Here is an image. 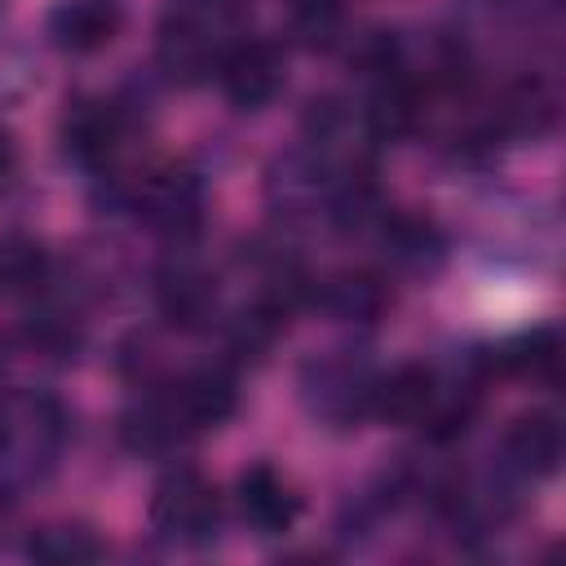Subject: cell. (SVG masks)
I'll return each instance as SVG.
<instances>
[{
    "mask_svg": "<svg viewBox=\"0 0 566 566\" xmlns=\"http://www.w3.org/2000/svg\"><path fill=\"white\" fill-rule=\"evenodd\" d=\"M500 367L504 371H517V376H531V380H557L562 371V349H557V336L553 332H531L522 340H513L504 354H500Z\"/></svg>",
    "mask_w": 566,
    "mask_h": 566,
    "instance_id": "7c38bea8",
    "label": "cell"
},
{
    "mask_svg": "<svg viewBox=\"0 0 566 566\" xmlns=\"http://www.w3.org/2000/svg\"><path fill=\"white\" fill-rule=\"evenodd\" d=\"M49 31H53V40H57L62 49H71V53H93V49H102V44L115 40V31H119V9H115V0H66V4L53 13Z\"/></svg>",
    "mask_w": 566,
    "mask_h": 566,
    "instance_id": "5b68a950",
    "label": "cell"
},
{
    "mask_svg": "<svg viewBox=\"0 0 566 566\" xmlns=\"http://www.w3.org/2000/svg\"><path fill=\"white\" fill-rule=\"evenodd\" d=\"M13 164H18V146H13V137L0 128V177H9Z\"/></svg>",
    "mask_w": 566,
    "mask_h": 566,
    "instance_id": "e0dca14e",
    "label": "cell"
},
{
    "mask_svg": "<svg viewBox=\"0 0 566 566\" xmlns=\"http://www.w3.org/2000/svg\"><path fill=\"white\" fill-rule=\"evenodd\" d=\"M243 27V9L239 0H181L168 22H164V40H159V57L172 71L199 75L208 71V62L226 57L234 49V31Z\"/></svg>",
    "mask_w": 566,
    "mask_h": 566,
    "instance_id": "6da1fadb",
    "label": "cell"
},
{
    "mask_svg": "<svg viewBox=\"0 0 566 566\" xmlns=\"http://www.w3.org/2000/svg\"><path fill=\"white\" fill-rule=\"evenodd\" d=\"M212 283H203V279H195V274H177L172 283H164V310L177 318V323H186V327H195V323H203L208 314H212Z\"/></svg>",
    "mask_w": 566,
    "mask_h": 566,
    "instance_id": "9a60e30c",
    "label": "cell"
},
{
    "mask_svg": "<svg viewBox=\"0 0 566 566\" xmlns=\"http://www.w3.org/2000/svg\"><path fill=\"white\" fill-rule=\"evenodd\" d=\"M119 137H124V124L102 102H84L66 115V150L80 164H106L119 150Z\"/></svg>",
    "mask_w": 566,
    "mask_h": 566,
    "instance_id": "52a82bcc",
    "label": "cell"
},
{
    "mask_svg": "<svg viewBox=\"0 0 566 566\" xmlns=\"http://www.w3.org/2000/svg\"><path fill=\"white\" fill-rule=\"evenodd\" d=\"M150 517H155V526H159L164 535L199 539V535H208L212 522H217V491H212L199 473L181 469V473H172V478L155 491Z\"/></svg>",
    "mask_w": 566,
    "mask_h": 566,
    "instance_id": "3957f363",
    "label": "cell"
},
{
    "mask_svg": "<svg viewBox=\"0 0 566 566\" xmlns=\"http://www.w3.org/2000/svg\"><path fill=\"white\" fill-rule=\"evenodd\" d=\"M323 305L336 314V318H345V323H371V318H380L385 314V305H389V287L376 279V274H336V279H327V287H323Z\"/></svg>",
    "mask_w": 566,
    "mask_h": 566,
    "instance_id": "30bf717a",
    "label": "cell"
},
{
    "mask_svg": "<svg viewBox=\"0 0 566 566\" xmlns=\"http://www.w3.org/2000/svg\"><path fill=\"white\" fill-rule=\"evenodd\" d=\"M221 88L234 106H265L283 88V53L270 40H239L221 57Z\"/></svg>",
    "mask_w": 566,
    "mask_h": 566,
    "instance_id": "7a4b0ae2",
    "label": "cell"
},
{
    "mask_svg": "<svg viewBox=\"0 0 566 566\" xmlns=\"http://www.w3.org/2000/svg\"><path fill=\"white\" fill-rule=\"evenodd\" d=\"M292 22L310 49H327L345 27V9H340V0H301Z\"/></svg>",
    "mask_w": 566,
    "mask_h": 566,
    "instance_id": "2e32d148",
    "label": "cell"
},
{
    "mask_svg": "<svg viewBox=\"0 0 566 566\" xmlns=\"http://www.w3.org/2000/svg\"><path fill=\"white\" fill-rule=\"evenodd\" d=\"M504 447H509L513 464H522L531 473H548L562 460V424L553 416H526L509 429Z\"/></svg>",
    "mask_w": 566,
    "mask_h": 566,
    "instance_id": "8fae6325",
    "label": "cell"
},
{
    "mask_svg": "<svg viewBox=\"0 0 566 566\" xmlns=\"http://www.w3.org/2000/svg\"><path fill=\"white\" fill-rule=\"evenodd\" d=\"M239 513L261 531V535H279L296 522L301 513V500L296 491L287 486V478L270 464H252L243 478H239Z\"/></svg>",
    "mask_w": 566,
    "mask_h": 566,
    "instance_id": "277c9868",
    "label": "cell"
},
{
    "mask_svg": "<svg viewBox=\"0 0 566 566\" xmlns=\"http://www.w3.org/2000/svg\"><path fill=\"white\" fill-rule=\"evenodd\" d=\"M44 274V252L31 239H0V292H31Z\"/></svg>",
    "mask_w": 566,
    "mask_h": 566,
    "instance_id": "4fadbf2b",
    "label": "cell"
},
{
    "mask_svg": "<svg viewBox=\"0 0 566 566\" xmlns=\"http://www.w3.org/2000/svg\"><path fill=\"white\" fill-rule=\"evenodd\" d=\"M31 557H40V562H93V557H102V544L80 526H49L31 539Z\"/></svg>",
    "mask_w": 566,
    "mask_h": 566,
    "instance_id": "5bb4252c",
    "label": "cell"
},
{
    "mask_svg": "<svg viewBox=\"0 0 566 566\" xmlns=\"http://www.w3.org/2000/svg\"><path fill=\"white\" fill-rule=\"evenodd\" d=\"M371 407L385 416V420H424L433 407H438V385H433V371L420 367V363H407L398 367L394 376H385L376 389H371Z\"/></svg>",
    "mask_w": 566,
    "mask_h": 566,
    "instance_id": "8992f818",
    "label": "cell"
},
{
    "mask_svg": "<svg viewBox=\"0 0 566 566\" xmlns=\"http://www.w3.org/2000/svg\"><path fill=\"white\" fill-rule=\"evenodd\" d=\"M137 203L146 208V221H150V226L181 230V226H190V221L199 217V186H195V177L168 168V172H155V177L142 186Z\"/></svg>",
    "mask_w": 566,
    "mask_h": 566,
    "instance_id": "9c48e42d",
    "label": "cell"
},
{
    "mask_svg": "<svg viewBox=\"0 0 566 566\" xmlns=\"http://www.w3.org/2000/svg\"><path fill=\"white\" fill-rule=\"evenodd\" d=\"M168 402L177 407L186 429H203V424H217L234 411V380L226 371H195L172 389Z\"/></svg>",
    "mask_w": 566,
    "mask_h": 566,
    "instance_id": "ba28073f",
    "label": "cell"
}]
</instances>
